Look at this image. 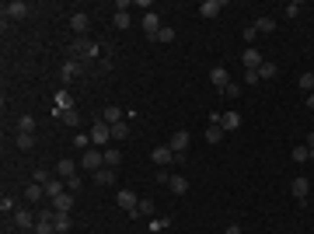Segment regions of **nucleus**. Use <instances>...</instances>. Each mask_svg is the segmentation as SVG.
Here are the masks:
<instances>
[{
	"label": "nucleus",
	"instance_id": "a211bd4d",
	"mask_svg": "<svg viewBox=\"0 0 314 234\" xmlns=\"http://www.w3.org/2000/svg\"><path fill=\"white\" fill-rule=\"evenodd\" d=\"M56 171H60V178H74V175H77V164H74L70 157H60V164H56Z\"/></svg>",
	"mask_w": 314,
	"mask_h": 234
},
{
	"label": "nucleus",
	"instance_id": "b1692460",
	"mask_svg": "<svg viewBox=\"0 0 314 234\" xmlns=\"http://www.w3.org/2000/svg\"><path fill=\"white\" fill-rule=\"evenodd\" d=\"M237 126H241V115L237 112H224L220 115V130H237Z\"/></svg>",
	"mask_w": 314,
	"mask_h": 234
},
{
	"label": "nucleus",
	"instance_id": "4468645a",
	"mask_svg": "<svg viewBox=\"0 0 314 234\" xmlns=\"http://www.w3.org/2000/svg\"><path fill=\"white\" fill-rule=\"evenodd\" d=\"M307 189H311V182H307L304 175H297V178H293V185H290V192H293V196H297L300 203L307 199Z\"/></svg>",
	"mask_w": 314,
	"mask_h": 234
},
{
	"label": "nucleus",
	"instance_id": "c9c22d12",
	"mask_svg": "<svg viewBox=\"0 0 314 234\" xmlns=\"http://www.w3.org/2000/svg\"><path fill=\"white\" fill-rule=\"evenodd\" d=\"M171 39H175V28H171V25H164V28L154 35V42H171Z\"/></svg>",
	"mask_w": 314,
	"mask_h": 234
},
{
	"label": "nucleus",
	"instance_id": "f704fd0d",
	"mask_svg": "<svg viewBox=\"0 0 314 234\" xmlns=\"http://www.w3.org/2000/svg\"><path fill=\"white\" fill-rule=\"evenodd\" d=\"M150 213H154V203H150V199H140V206H136L133 217H150Z\"/></svg>",
	"mask_w": 314,
	"mask_h": 234
},
{
	"label": "nucleus",
	"instance_id": "9d476101",
	"mask_svg": "<svg viewBox=\"0 0 314 234\" xmlns=\"http://www.w3.org/2000/svg\"><path fill=\"white\" fill-rule=\"evenodd\" d=\"M28 14V4L25 0H11V4H4V18H25Z\"/></svg>",
	"mask_w": 314,
	"mask_h": 234
},
{
	"label": "nucleus",
	"instance_id": "c85d7f7f",
	"mask_svg": "<svg viewBox=\"0 0 314 234\" xmlns=\"http://www.w3.org/2000/svg\"><path fill=\"white\" fill-rule=\"evenodd\" d=\"M60 115H63V126H70V130H77V126H80L77 108H70V112H60Z\"/></svg>",
	"mask_w": 314,
	"mask_h": 234
},
{
	"label": "nucleus",
	"instance_id": "aec40b11",
	"mask_svg": "<svg viewBox=\"0 0 314 234\" xmlns=\"http://www.w3.org/2000/svg\"><path fill=\"white\" fill-rule=\"evenodd\" d=\"M56 108H60V112H70V108H74V94H70L67 87L56 94Z\"/></svg>",
	"mask_w": 314,
	"mask_h": 234
},
{
	"label": "nucleus",
	"instance_id": "37998d69",
	"mask_svg": "<svg viewBox=\"0 0 314 234\" xmlns=\"http://www.w3.org/2000/svg\"><path fill=\"white\" fill-rule=\"evenodd\" d=\"M224 94H227V98H237V94H241V87H237L234 80H231V84H227V87H224Z\"/></svg>",
	"mask_w": 314,
	"mask_h": 234
},
{
	"label": "nucleus",
	"instance_id": "a18cd8bd",
	"mask_svg": "<svg viewBox=\"0 0 314 234\" xmlns=\"http://www.w3.org/2000/svg\"><path fill=\"white\" fill-rule=\"evenodd\" d=\"M244 80H248V84H258L262 77H258V70H244Z\"/></svg>",
	"mask_w": 314,
	"mask_h": 234
},
{
	"label": "nucleus",
	"instance_id": "1a4fd4ad",
	"mask_svg": "<svg viewBox=\"0 0 314 234\" xmlns=\"http://www.w3.org/2000/svg\"><path fill=\"white\" fill-rule=\"evenodd\" d=\"M150 157H154L157 168H168V164L175 161V151H171V147H154V151H150Z\"/></svg>",
	"mask_w": 314,
	"mask_h": 234
},
{
	"label": "nucleus",
	"instance_id": "2f4dec72",
	"mask_svg": "<svg viewBox=\"0 0 314 234\" xmlns=\"http://www.w3.org/2000/svg\"><path fill=\"white\" fill-rule=\"evenodd\" d=\"M18 133H35V119L32 115H21L18 119Z\"/></svg>",
	"mask_w": 314,
	"mask_h": 234
},
{
	"label": "nucleus",
	"instance_id": "dca6fc26",
	"mask_svg": "<svg viewBox=\"0 0 314 234\" xmlns=\"http://www.w3.org/2000/svg\"><path fill=\"white\" fill-rule=\"evenodd\" d=\"M101 123H108V126L122 123V108H119V105H105V112H101Z\"/></svg>",
	"mask_w": 314,
	"mask_h": 234
},
{
	"label": "nucleus",
	"instance_id": "c03bdc74",
	"mask_svg": "<svg viewBox=\"0 0 314 234\" xmlns=\"http://www.w3.org/2000/svg\"><path fill=\"white\" fill-rule=\"evenodd\" d=\"M74 147H91V137H84V133H77V137H74Z\"/></svg>",
	"mask_w": 314,
	"mask_h": 234
},
{
	"label": "nucleus",
	"instance_id": "6e6552de",
	"mask_svg": "<svg viewBox=\"0 0 314 234\" xmlns=\"http://www.w3.org/2000/svg\"><path fill=\"white\" fill-rule=\"evenodd\" d=\"M164 25H161V18H157V11H147L143 14V32H147V39H154L157 32H161Z\"/></svg>",
	"mask_w": 314,
	"mask_h": 234
},
{
	"label": "nucleus",
	"instance_id": "f03ea898",
	"mask_svg": "<svg viewBox=\"0 0 314 234\" xmlns=\"http://www.w3.org/2000/svg\"><path fill=\"white\" fill-rule=\"evenodd\" d=\"M108 140H112V126H108V123H94V126H91V144H94V147H105Z\"/></svg>",
	"mask_w": 314,
	"mask_h": 234
},
{
	"label": "nucleus",
	"instance_id": "ddd939ff",
	"mask_svg": "<svg viewBox=\"0 0 314 234\" xmlns=\"http://www.w3.org/2000/svg\"><path fill=\"white\" fill-rule=\"evenodd\" d=\"M220 11H224V0H203V4H199V14H203V18H217Z\"/></svg>",
	"mask_w": 314,
	"mask_h": 234
},
{
	"label": "nucleus",
	"instance_id": "f3484780",
	"mask_svg": "<svg viewBox=\"0 0 314 234\" xmlns=\"http://www.w3.org/2000/svg\"><path fill=\"white\" fill-rule=\"evenodd\" d=\"M42 189H46V199H49V203H53V199H56V196H63V192H67V189H63V182H60V178H49V182H46V185H42Z\"/></svg>",
	"mask_w": 314,
	"mask_h": 234
},
{
	"label": "nucleus",
	"instance_id": "603ef678",
	"mask_svg": "<svg viewBox=\"0 0 314 234\" xmlns=\"http://www.w3.org/2000/svg\"><path fill=\"white\" fill-rule=\"evenodd\" d=\"M311 157H314V147H311Z\"/></svg>",
	"mask_w": 314,
	"mask_h": 234
},
{
	"label": "nucleus",
	"instance_id": "e433bc0d",
	"mask_svg": "<svg viewBox=\"0 0 314 234\" xmlns=\"http://www.w3.org/2000/svg\"><path fill=\"white\" fill-rule=\"evenodd\" d=\"M35 234H56L53 220H39V224H35Z\"/></svg>",
	"mask_w": 314,
	"mask_h": 234
},
{
	"label": "nucleus",
	"instance_id": "8fccbe9b",
	"mask_svg": "<svg viewBox=\"0 0 314 234\" xmlns=\"http://www.w3.org/2000/svg\"><path fill=\"white\" fill-rule=\"evenodd\" d=\"M224 234H241V227H237V224H231V227H227Z\"/></svg>",
	"mask_w": 314,
	"mask_h": 234
},
{
	"label": "nucleus",
	"instance_id": "412c9836",
	"mask_svg": "<svg viewBox=\"0 0 314 234\" xmlns=\"http://www.w3.org/2000/svg\"><path fill=\"white\" fill-rule=\"evenodd\" d=\"M168 189H171L175 196H185V192H189V178H182V175H175V178L168 182Z\"/></svg>",
	"mask_w": 314,
	"mask_h": 234
},
{
	"label": "nucleus",
	"instance_id": "473e14b6",
	"mask_svg": "<svg viewBox=\"0 0 314 234\" xmlns=\"http://www.w3.org/2000/svg\"><path fill=\"white\" fill-rule=\"evenodd\" d=\"M122 164V154L119 151H105V168H119Z\"/></svg>",
	"mask_w": 314,
	"mask_h": 234
},
{
	"label": "nucleus",
	"instance_id": "bb28decb",
	"mask_svg": "<svg viewBox=\"0 0 314 234\" xmlns=\"http://www.w3.org/2000/svg\"><path fill=\"white\" fill-rule=\"evenodd\" d=\"M224 140V130L217 126V123H210V130H206V144H220Z\"/></svg>",
	"mask_w": 314,
	"mask_h": 234
},
{
	"label": "nucleus",
	"instance_id": "3c124183",
	"mask_svg": "<svg viewBox=\"0 0 314 234\" xmlns=\"http://www.w3.org/2000/svg\"><path fill=\"white\" fill-rule=\"evenodd\" d=\"M307 108H314V94H307Z\"/></svg>",
	"mask_w": 314,
	"mask_h": 234
},
{
	"label": "nucleus",
	"instance_id": "5701e85b",
	"mask_svg": "<svg viewBox=\"0 0 314 234\" xmlns=\"http://www.w3.org/2000/svg\"><path fill=\"white\" fill-rule=\"evenodd\" d=\"M87 25H91V21H87V14H84V11H77V14L70 18V28H74L77 35H84V32H87Z\"/></svg>",
	"mask_w": 314,
	"mask_h": 234
},
{
	"label": "nucleus",
	"instance_id": "2eb2a0df",
	"mask_svg": "<svg viewBox=\"0 0 314 234\" xmlns=\"http://www.w3.org/2000/svg\"><path fill=\"white\" fill-rule=\"evenodd\" d=\"M53 210H56V213H70V210H74V192L56 196V199H53Z\"/></svg>",
	"mask_w": 314,
	"mask_h": 234
},
{
	"label": "nucleus",
	"instance_id": "c756f323",
	"mask_svg": "<svg viewBox=\"0 0 314 234\" xmlns=\"http://www.w3.org/2000/svg\"><path fill=\"white\" fill-rule=\"evenodd\" d=\"M112 21H115V28H129V25H133L129 11H115V18H112Z\"/></svg>",
	"mask_w": 314,
	"mask_h": 234
},
{
	"label": "nucleus",
	"instance_id": "393cba45",
	"mask_svg": "<svg viewBox=\"0 0 314 234\" xmlns=\"http://www.w3.org/2000/svg\"><path fill=\"white\" fill-rule=\"evenodd\" d=\"M14 144H18V151H32L35 147V133H18Z\"/></svg>",
	"mask_w": 314,
	"mask_h": 234
},
{
	"label": "nucleus",
	"instance_id": "6ab92c4d",
	"mask_svg": "<svg viewBox=\"0 0 314 234\" xmlns=\"http://www.w3.org/2000/svg\"><path fill=\"white\" fill-rule=\"evenodd\" d=\"M91 178H94L98 185H112V182H115V168H98Z\"/></svg>",
	"mask_w": 314,
	"mask_h": 234
},
{
	"label": "nucleus",
	"instance_id": "f257e3e1",
	"mask_svg": "<svg viewBox=\"0 0 314 234\" xmlns=\"http://www.w3.org/2000/svg\"><path fill=\"white\" fill-rule=\"evenodd\" d=\"M70 60H77L80 67H91V63L98 60V46H94L91 39H74V42H70Z\"/></svg>",
	"mask_w": 314,
	"mask_h": 234
},
{
	"label": "nucleus",
	"instance_id": "f8f14e48",
	"mask_svg": "<svg viewBox=\"0 0 314 234\" xmlns=\"http://www.w3.org/2000/svg\"><path fill=\"white\" fill-rule=\"evenodd\" d=\"M210 80H213V87H220V91H224V87L231 84V74H227V67H213V70H210Z\"/></svg>",
	"mask_w": 314,
	"mask_h": 234
},
{
	"label": "nucleus",
	"instance_id": "423d86ee",
	"mask_svg": "<svg viewBox=\"0 0 314 234\" xmlns=\"http://www.w3.org/2000/svg\"><path fill=\"white\" fill-rule=\"evenodd\" d=\"M189 140H192V137H189V130H175V137H171V144H168V147H171L175 154H185V151H189Z\"/></svg>",
	"mask_w": 314,
	"mask_h": 234
},
{
	"label": "nucleus",
	"instance_id": "7ed1b4c3",
	"mask_svg": "<svg viewBox=\"0 0 314 234\" xmlns=\"http://www.w3.org/2000/svg\"><path fill=\"white\" fill-rule=\"evenodd\" d=\"M80 168H87V171L94 175L98 168H105V154H101V151H84V157H80Z\"/></svg>",
	"mask_w": 314,
	"mask_h": 234
},
{
	"label": "nucleus",
	"instance_id": "49530a36",
	"mask_svg": "<svg viewBox=\"0 0 314 234\" xmlns=\"http://www.w3.org/2000/svg\"><path fill=\"white\" fill-rule=\"evenodd\" d=\"M255 35H258V32H255V25H248V28H244V42H255Z\"/></svg>",
	"mask_w": 314,
	"mask_h": 234
},
{
	"label": "nucleus",
	"instance_id": "a19ab883",
	"mask_svg": "<svg viewBox=\"0 0 314 234\" xmlns=\"http://www.w3.org/2000/svg\"><path fill=\"white\" fill-rule=\"evenodd\" d=\"M311 157V147H293V161H307Z\"/></svg>",
	"mask_w": 314,
	"mask_h": 234
},
{
	"label": "nucleus",
	"instance_id": "0eeeda50",
	"mask_svg": "<svg viewBox=\"0 0 314 234\" xmlns=\"http://www.w3.org/2000/svg\"><path fill=\"white\" fill-rule=\"evenodd\" d=\"M11 220H14V227H18V231H28L32 224H39L32 210H14V217H11Z\"/></svg>",
	"mask_w": 314,
	"mask_h": 234
},
{
	"label": "nucleus",
	"instance_id": "20e7f679",
	"mask_svg": "<svg viewBox=\"0 0 314 234\" xmlns=\"http://www.w3.org/2000/svg\"><path fill=\"white\" fill-rule=\"evenodd\" d=\"M115 203H119V206H122L126 213H136V206H140V199H136V192H133V189H119Z\"/></svg>",
	"mask_w": 314,
	"mask_h": 234
},
{
	"label": "nucleus",
	"instance_id": "4be33fe9",
	"mask_svg": "<svg viewBox=\"0 0 314 234\" xmlns=\"http://www.w3.org/2000/svg\"><path fill=\"white\" fill-rule=\"evenodd\" d=\"M25 196H28V203H42V199H46V189H42L39 182H32V185L25 189Z\"/></svg>",
	"mask_w": 314,
	"mask_h": 234
},
{
	"label": "nucleus",
	"instance_id": "58836bf2",
	"mask_svg": "<svg viewBox=\"0 0 314 234\" xmlns=\"http://www.w3.org/2000/svg\"><path fill=\"white\" fill-rule=\"evenodd\" d=\"M300 11H304V4H300V0H293V4H286V18H297Z\"/></svg>",
	"mask_w": 314,
	"mask_h": 234
},
{
	"label": "nucleus",
	"instance_id": "39448f33",
	"mask_svg": "<svg viewBox=\"0 0 314 234\" xmlns=\"http://www.w3.org/2000/svg\"><path fill=\"white\" fill-rule=\"evenodd\" d=\"M241 63H244V70H258L265 60H262V53H258L255 46H248V49H244V56H241Z\"/></svg>",
	"mask_w": 314,
	"mask_h": 234
},
{
	"label": "nucleus",
	"instance_id": "72a5a7b5",
	"mask_svg": "<svg viewBox=\"0 0 314 234\" xmlns=\"http://www.w3.org/2000/svg\"><path fill=\"white\" fill-rule=\"evenodd\" d=\"M126 137H129V126L126 123H115L112 126V140H126Z\"/></svg>",
	"mask_w": 314,
	"mask_h": 234
},
{
	"label": "nucleus",
	"instance_id": "4c0bfd02",
	"mask_svg": "<svg viewBox=\"0 0 314 234\" xmlns=\"http://www.w3.org/2000/svg\"><path fill=\"white\" fill-rule=\"evenodd\" d=\"M14 210H18V206H14V199H11V196H4V199H0V213L7 217V213H14Z\"/></svg>",
	"mask_w": 314,
	"mask_h": 234
},
{
	"label": "nucleus",
	"instance_id": "ea45409f",
	"mask_svg": "<svg viewBox=\"0 0 314 234\" xmlns=\"http://www.w3.org/2000/svg\"><path fill=\"white\" fill-rule=\"evenodd\" d=\"M80 185H84V182H80L77 175H74V178H67V192H74V196H77V192H80Z\"/></svg>",
	"mask_w": 314,
	"mask_h": 234
},
{
	"label": "nucleus",
	"instance_id": "9b49d317",
	"mask_svg": "<svg viewBox=\"0 0 314 234\" xmlns=\"http://www.w3.org/2000/svg\"><path fill=\"white\" fill-rule=\"evenodd\" d=\"M80 70H84V67H80L77 60H67V63H63V67H60V77H63V84H70V80L77 77Z\"/></svg>",
	"mask_w": 314,
	"mask_h": 234
},
{
	"label": "nucleus",
	"instance_id": "09e8293b",
	"mask_svg": "<svg viewBox=\"0 0 314 234\" xmlns=\"http://www.w3.org/2000/svg\"><path fill=\"white\" fill-rule=\"evenodd\" d=\"M154 178H157V182H171V175H168L164 168H157V171H154Z\"/></svg>",
	"mask_w": 314,
	"mask_h": 234
},
{
	"label": "nucleus",
	"instance_id": "de8ad7c7",
	"mask_svg": "<svg viewBox=\"0 0 314 234\" xmlns=\"http://www.w3.org/2000/svg\"><path fill=\"white\" fill-rule=\"evenodd\" d=\"M35 182H39V185H46V182H49V171H42V168H39V171H35Z\"/></svg>",
	"mask_w": 314,
	"mask_h": 234
},
{
	"label": "nucleus",
	"instance_id": "7c9ffc66",
	"mask_svg": "<svg viewBox=\"0 0 314 234\" xmlns=\"http://www.w3.org/2000/svg\"><path fill=\"white\" fill-rule=\"evenodd\" d=\"M255 32H276V18H258L255 21Z\"/></svg>",
	"mask_w": 314,
	"mask_h": 234
},
{
	"label": "nucleus",
	"instance_id": "cd10ccee",
	"mask_svg": "<svg viewBox=\"0 0 314 234\" xmlns=\"http://www.w3.org/2000/svg\"><path fill=\"white\" fill-rule=\"evenodd\" d=\"M276 74H279V67H276V63H262V67H258V77H262V80H272Z\"/></svg>",
	"mask_w": 314,
	"mask_h": 234
},
{
	"label": "nucleus",
	"instance_id": "79ce46f5",
	"mask_svg": "<svg viewBox=\"0 0 314 234\" xmlns=\"http://www.w3.org/2000/svg\"><path fill=\"white\" fill-rule=\"evenodd\" d=\"M300 87H304V91H314V74H300Z\"/></svg>",
	"mask_w": 314,
	"mask_h": 234
},
{
	"label": "nucleus",
	"instance_id": "a878e982",
	"mask_svg": "<svg viewBox=\"0 0 314 234\" xmlns=\"http://www.w3.org/2000/svg\"><path fill=\"white\" fill-rule=\"evenodd\" d=\"M53 227H56V234H67V231H70V213H56Z\"/></svg>",
	"mask_w": 314,
	"mask_h": 234
}]
</instances>
